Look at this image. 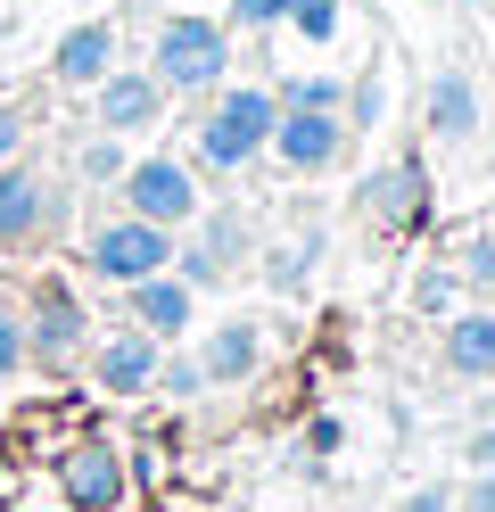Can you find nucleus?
<instances>
[{"mask_svg":"<svg viewBox=\"0 0 495 512\" xmlns=\"http://www.w3.org/2000/svg\"><path fill=\"white\" fill-rule=\"evenodd\" d=\"M273 116H281V100L264 83H240V91H223V100L207 108V124H198V157H207L215 174H231V166H248V157L273 141Z\"/></svg>","mask_w":495,"mask_h":512,"instance_id":"f257e3e1","label":"nucleus"},{"mask_svg":"<svg viewBox=\"0 0 495 512\" xmlns=\"http://www.w3.org/2000/svg\"><path fill=\"white\" fill-rule=\"evenodd\" d=\"M165 91H207L231 75V25L215 17H165L157 25V67H149Z\"/></svg>","mask_w":495,"mask_h":512,"instance_id":"f03ea898","label":"nucleus"},{"mask_svg":"<svg viewBox=\"0 0 495 512\" xmlns=\"http://www.w3.org/2000/svg\"><path fill=\"white\" fill-rule=\"evenodd\" d=\"M174 265V232L165 223H149V215H124V223H108V232L91 240V273H108V281H141V273H165Z\"/></svg>","mask_w":495,"mask_h":512,"instance_id":"7ed1b4c3","label":"nucleus"},{"mask_svg":"<svg viewBox=\"0 0 495 512\" xmlns=\"http://www.w3.org/2000/svg\"><path fill=\"white\" fill-rule=\"evenodd\" d=\"M116 182H124V207L165 223V232L198 215V182H190V166H174V157H141V166H124Z\"/></svg>","mask_w":495,"mask_h":512,"instance_id":"20e7f679","label":"nucleus"},{"mask_svg":"<svg viewBox=\"0 0 495 512\" xmlns=\"http://www.w3.org/2000/svg\"><path fill=\"white\" fill-rule=\"evenodd\" d=\"M339 149H347L339 108H281V116H273V157H281L289 174H322V166H339Z\"/></svg>","mask_w":495,"mask_h":512,"instance_id":"39448f33","label":"nucleus"},{"mask_svg":"<svg viewBox=\"0 0 495 512\" xmlns=\"http://www.w3.org/2000/svg\"><path fill=\"white\" fill-rule=\"evenodd\" d=\"M83 323H91V314L66 298V281H42V298H33V331H25V356L50 364V372H66V364H75V347H83Z\"/></svg>","mask_w":495,"mask_h":512,"instance_id":"423d86ee","label":"nucleus"},{"mask_svg":"<svg viewBox=\"0 0 495 512\" xmlns=\"http://www.w3.org/2000/svg\"><path fill=\"white\" fill-rule=\"evenodd\" d=\"M50 182L42 174H25L17 157H0V248H33L50 232Z\"/></svg>","mask_w":495,"mask_h":512,"instance_id":"0eeeda50","label":"nucleus"},{"mask_svg":"<svg viewBox=\"0 0 495 512\" xmlns=\"http://www.w3.org/2000/svg\"><path fill=\"white\" fill-rule=\"evenodd\" d=\"M91 91H99V124H108L116 141H124V133H149V124L165 116V83H157L149 67H132V75H116V67H108Z\"/></svg>","mask_w":495,"mask_h":512,"instance_id":"6e6552de","label":"nucleus"},{"mask_svg":"<svg viewBox=\"0 0 495 512\" xmlns=\"http://www.w3.org/2000/svg\"><path fill=\"white\" fill-rule=\"evenodd\" d=\"M58 488H66L75 512H116L124 504V455L116 446H75L66 471H58Z\"/></svg>","mask_w":495,"mask_h":512,"instance_id":"1a4fd4ad","label":"nucleus"},{"mask_svg":"<svg viewBox=\"0 0 495 512\" xmlns=\"http://www.w3.org/2000/svg\"><path fill=\"white\" fill-rule=\"evenodd\" d=\"M240 256H248V215L223 207V215H207V232H198L190 248H174V265H182V281L198 290V281H223Z\"/></svg>","mask_w":495,"mask_h":512,"instance_id":"9d476101","label":"nucleus"},{"mask_svg":"<svg viewBox=\"0 0 495 512\" xmlns=\"http://www.w3.org/2000/svg\"><path fill=\"white\" fill-rule=\"evenodd\" d=\"M256 364H264V331H256V323H215L207 347H198V372H207V389H240Z\"/></svg>","mask_w":495,"mask_h":512,"instance_id":"9b49d317","label":"nucleus"},{"mask_svg":"<svg viewBox=\"0 0 495 512\" xmlns=\"http://www.w3.org/2000/svg\"><path fill=\"white\" fill-rule=\"evenodd\" d=\"M190 281L182 273H141L132 281V323H141L149 339H174V331H190Z\"/></svg>","mask_w":495,"mask_h":512,"instance_id":"f8f14e48","label":"nucleus"},{"mask_svg":"<svg viewBox=\"0 0 495 512\" xmlns=\"http://www.w3.org/2000/svg\"><path fill=\"white\" fill-rule=\"evenodd\" d=\"M149 380H157V339L149 331H124V339L99 347V389L108 397H141Z\"/></svg>","mask_w":495,"mask_h":512,"instance_id":"ddd939ff","label":"nucleus"},{"mask_svg":"<svg viewBox=\"0 0 495 512\" xmlns=\"http://www.w3.org/2000/svg\"><path fill=\"white\" fill-rule=\"evenodd\" d=\"M108 58H116V34H108V25H75V34L58 42L50 75H58L66 91H83V83H99V75H108Z\"/></svg>","mask_w":495,"mask_h":512,"instance_id":"4468645a","label":"nucleus"},{"mask_svg":"<svg viewBox=\"0 0 495 512\" xmlns=\"http://www.w3.org/2000/svg\"><path fill=\"white\" fill-rule=\"evenodd\" d=\"M446 364L462 380H495V314H454L446 323Z\"/></svg>","mask_w":495,"mask_h":512,"instance_id":"2eb2a0df","label":"nucleus"},{"mask_svg":"<svg viewBox=\"0 0 495 512\" xmlns=\"http://www.w3.org/2000/svg\"><path fill=\"white\" fill-rule=\"evenodd\" d=\"M471 124H479L471 75H438V83H429V133H438V141H471Z\"/></svg>","mask_w":495,"mask_h":512,"instance_id":"dca6fc26","label":"nucleus"},{"mask_svg":"<svg viewBox=\"0 0 495 512\" xmlns=\"http://www.w3.org/2000/svg\"><path fill=\"white\" fill-rule=\"evenodd\" d=\"M372 215H413L421 207V166H388V174H372V199H363Z\"/></svg>","mask_w":495,"mask_h":512,"instance_id":"f3484780","label":"nucleus"},{"mask_svg":"<svg viewBox=\"0 0 495 512\" xmlns=\"http://www.w3.org/2000/svg\"><path fill=\"white\" fill-rule=\"evenodd\" d=\"M281 108H339V75H297V83H281L273 91Z\"/></svg>","mask_w":495,"mask_h":512,"instance_id":"a211bd4d","label":"nucleus"},{"mask_svg":"<svg viewBox=\"0 0 495 512\" xmlns=\"http://www.w3.org/2000/svg\"><path fill=\"white\" fill-rule=\"evenodd\" d=\"M289 25H297L306 42H330V34H339V0H297Z\"/></svg>","mask_w":495,"mask_h":512,"instance_id":"6ab92c4d","label":"nucleus"},{"mask_svg":"<svg viewBox=\"0 0 495 512\" xmlns=\"http://www.w3.org/2000/svg\"><path fill=\"white\" fill-rule=\"evenodd\" d=\"M149 389H165V397H198V389H207V372H198V356H174V364H157Z\"/></svg>","mask_w":495,"mask_h":512,"instance_id":"aec40b11","label":"nucleus"},{"mask_svg":"<svg viewBox=\"0 0 495 512\" xmlns=\"http://www.w3.org/2000/svg\"><path fill=\"white\" fill-rule=\"evenodd\" d=\"M75 174H83V182H116V174H124V149H116V133H108V141H91V149L75 157Z\"/></svg>","mask_w":495,"mask_h":512,"instance_id":"412c9836","label":"nucleus"},{"mask_svg":"<svg viewBox=\"0 0 495 512\" xmlns=\"http://www.w3.org/2000/svg\"><path fill=\"white\" fill-rule=\"evenodd\" d=\"M314 256H322V240H306V248H289L281 265H273V290H297V281L314 273Z\"/></svg>","mask_w":495,"mask_h":512,"instance_id":"4be33fe9","label":"nucleus"},{"mask_svg":"<svg viewBox=\"0 0 495 512\" xmlns=\"http://www.w3.org/2000/svg\"><path fill=\"white\" fill-rule=\"evenodd\" d=\"M297 0H231V25H281Z\"/></svg>","mask_w":495,"mask_h":512,"instance_id":"5701e85b","label":"nucleus"},{"mask_svg":"<svg viewBox=\"0 0 495 512\" xmlns=\"http://www.w3.org/2000/svg\"><path fill=\"white\" fill-rule=\"evenodd\" d=\"M462 273H471V290H479V298H495V240H479L471 256H462Z\"/></svg>","mask_w":495,"mask_h":512,"instance_id":"b1692460","label":"nucleus"},{"mask_svg":"<svg viewBox=\"0 0 495 512\" xmlns=\"http://www.w3.org/2000/svg\"><path fill=\"white\" fill-rule=\"evenodd\" d=\"M25 364V323H17V314H0V380H9Z\"/></svg>","mask_w":495,"mask_h":512,"instance_id":"393cba45","label":"nucleus"},{"mask_svg":"<svg viewBox=\"0 0 495 512\" xmlns=\"http://www.w3.org/2000/svg\"><path fill=\"white\" fill-rule=\"evenodd\" d=\"M405 512H454V488H413Z\"/></svg>","mask_w":495,"mask_h":512,"instance_id":"a878e982","label":"nucleus"},{"mask_svg":"<svg viewBox=\"0 0 495 512\" xmlns=\"http://www.w3.org/2000/svg\"><path fill=\"white\" fill-rule=\"evenodd\" d=\"M17 141H25V116H17L9 100H0V157H17Z\"/></svg>","mask_w":495,"mask_h":512,"instance_id":"bb28decb","label":"nucleus"},{"mask_svg":"<svg viewBox=\"0 0 495 512\" xmlns=\"http://www.w3.org/2000/svg\"><path fill=\"white\" fill-rule=\"evenodd\" d=\"M462 512H495V471L471 479V496H462Z\"/></svg>","mask_w":495,"mask_h":512,"instance_id":"cd10ccee","label":"nucleus"},{"mask_svg":"<svg viewBox=\"0 0 495 512\" xmlns=\"http://www.w3.org/2000/svg\"><path fill=\"white\" fill-rule=\"evenodd\" d=\"M306 446H314V455H339V422H330V413H322V422L306 430Z\"/></svg>","mask_w":495,"mask_h":512,"instance_id":"c85d7f7f","label":"nucleus"},{"mask_svg":"<svg viewBox=\"0 0 495 512\" xmlns=\"http://www.w3.org/2000/svg\"><path fill=\"white\" fill-rule=\"evenodd\" d=\"M471 471H495V430H479V438H471Z\"/></svg>","mask_w":495,"mask_h":512,"instance_id":"c756f323","label":"nucleus"},{"mask_svg":"<svg viewBox=\"0 0 495 512\" xmlns=\"http://www.w3.org/2000/svg\"><path fill=\"white\" fill-rule=\"evenodd\" d=\"M9 496H17V463L0 455V504H9Z\"/></svg>","mask_w":495,"mask_h":512,"instance_id":"7c9ffc66","label":"nucleus"}]
</instances>
